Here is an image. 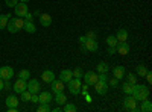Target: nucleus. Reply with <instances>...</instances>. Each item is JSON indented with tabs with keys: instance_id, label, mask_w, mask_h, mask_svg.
Returning <instances> with one entry per match:
<instances>
[{
	"instance_id": "obj_20",
	"label": "nucleus",
	"mask_w": 152,
	"mask_h": 112,
	"mask_svg": "<svg viewBox=\"0 0 152 112\" xmlns=\"http://www.w3.org/2000/svg\"><path fill=\"white\" fill-rule=\"evenodd\" d=\"M116 38H117L119 43L120 41H126V40H128V30H126V29H119L117 33H116Z\"/></svg>"
},
{
	"instance_id": "obj_46",
	"label": "nucleus",
	"mask_w": 152,
	"mask_h": 112,
	"mask_svg": "<svg viewBox=\"0 0 152 112\" xmlns=\"http://www.w3.org/2000/svg\"><path fill=\"white\" fill-rule=\"evenodd\" d=\"M20 2H24V3H28V2H29V0H20Z\"/></svg>"
},
{
	"instance_id": "obj_22",
	"label": "nucleus",
	"mask_w": 152,
	"mask_h": 112,
	"mask_svg": "<svg viewBox=\"0 0 152 112\" xmlns=\"http://www.w3.org/2000/svg\"><path fill=\"white\" fill-rule=\"evenodd\" d=\"M23 29L26 30V32H29V33H35V30H37L34 21H24V27Z\"/></svg>"
},
{
	"instance_id": "obj_32",
	"label": "nucleus",
	"mask_w": 152,
	"mask_h": 112,
	"mask_svg": "<svg viewBox=\"0 0 152 112\" xmlns=\"http://www.w3.org/2000/svg\"><path fill=\"white\" fill-rule=\"evenodd\" d=\"M20 94H21V100H23V102H29V100H31V95H32V94H31L28 90H24V91L20 92Z\"/></svg>"
},
{
	"instance_id": "obj_39",
	"label": "nucleus",
	"mask_w": 152,
	"mask_h": 112,
	"mask_svg": "<svg viewBox=\"0 0 152 112\" xmlns=\"http://www.w3.org/2000/svg\"><path fill=\"white\" fill-rule=\"evenodd\" d=\"M117 82H119V79H116V77H113V79L110 80V86H113V88H114V86H117Z\"/></svg>"
},
{
	"instance_id": "obj_14",
	"label": "nucleus",
	"mask_w": 152,
	"mask_h": 112,
	"mask_svg": "<svg viewBox=\"0 0 152 112\" xmlns=\"http://www.w3.org/2000/svg\"><path fill=\"white\" fill-rule=\"evenodd\" d=\"M18 103H20V100L17 98V95H8L6 97V105H8V108H18Z\"/></svg>"
},
{
	"instance_id": "obj_2",
	"label": "nucleus",
	"mask_w": 152,
	"mask_h": 112,
	"mask_svg": "<svg viewBox=\"0 0 152 112\" xmlns=\"http://www.w3.org/2000/svg\"><path fill=\"white\" fill-rule=\"evenodd\" d=\"M67 83H69V91H70V94H73V95L81 94V86H82V83H81V79H79V77H72Z\"/></svg>"
},
{
	"instance_id": "obj_25",
	"label": "nucleus",
	"mask_w": 152,
	"mask_h": 112,
	"mask_svg": "<svg viewBox=\"0 0 152 112\" xmlns=\"http://www.w3.org/2000/svg\"><path fill=\"white\" fill-rule=\"evenodd\" d=\"M140 111H143V112H151V111H152V103L148 100V98L142 102V108H140Z\"/></svg>"
},
{
	"instance_id": "obj_44",
	"label": "nucleus",
	"mask_w": 152,
	"mask_h": 112,
	"mask_svg": "<svg viewBox=\"0 0 152 112\" xmlns=\"http://www.w3.org/2000/svg\"><path fill=\"white\" fill-rule=\"evenodd\" d=\"M0 91H3V79L0 77Z\"/></svg>"
},
{
	"instance_id": "obj_11",
	"label": "nucleus",
	"mask_w": 152,
	"mask_h": 112,
	"mask_svg": "<svg viewBox=\"0 0 152 112\" xmlns=\"http://www.w3.org/2000/svg\"><path fill=\"white\" fill-rule=\"evenodd\" d=\"M50 85H52V92L53 94H58L61 91H64V82H62L61 79H53L52 82H50Z\"/></svg>"
},
{
	"instance_id": "obj_13",
	"label": "nucleus",
	"mask_w": 152,
	"mask_h": 112,
	"mask_svg": "<svg viewBox=\"0 0 152 112\" xmlns=\"http://www.w3.org/2000/svg\"><path fill=\"white\" fill-rule=\"evenodd\" d=\"M84 80H85V83L90 86V85H94L96 82H97V74L94 73V71H87L85 74H84Z\"/></svg>"
},
{
	"instance_id": "obj_36",
	"label": "nucleus",
	"mask_w": 152,
	"mask_h": 112,
	"mask_svg": "<svg viewBox=\"0 0 152 112\" xmlns=\"http://www.w3.org/2000/svg\"><path fill=\"white\" fill-rule=\"evenodd\" d=\"M5 3L8 8H14L17 3H18V0H5Z\"/></svg>"
},
{
	"instance_id": "obj_41",
	"label": "nucleus",
	"mask_w": 152,
	"mask_h": 112,
	"mask_svg": "<svg viewBox=\"0 0 152 112\" xmlns=\"http://www.w3.org/2000/svg\"><path fill=\"white\" fill-rule=\"evenodd\" d=\"M108 53L110 55H114V53H116V47H110L108 48Z\"/></svg>"
},
{
	"instance_id": "obj_45",
	"label": "nucleus",
	"mask_w": 152,
	"mask_h": 112,
	"mask_svg": "<svg viewBox=\"0 0 152 112\" xmlns=\"http://www.w3.org/2000/svg\"><path fill=\"white\" fill-rule=\"evenodd\" d=\"M53 111H55V112H59V111H61V108H59V105H58V106H56V108H55Z\"/></svg>"
},
{
	"instance_id": "obj_23",
	"label": "nucleus",
	"mask_w": 152,
	"mask_h": 112,
	"mask_svg": "<svg viewBox=\"0 0 152 112\" xmlns=\"http://www.w3.org/2000/svg\"><path fill=\"white\" fill-rule=\"evenodd\" d=\"M146 73H148V68H146V65H137V77H145L146 76Z\"/></svg>"
},
{
	"instance_id": "obj_4",
	"label": "nucleus",
	"mask_w": 152,
	"mask_h": 112,
	"mask_svg": "<svg viewBox=\"0 0 152 112\" xmlns=\"http://www.w3.org/2000/svg\"><path fill=\"white\" fill-rule=\"evenodd\" d=\"M123 108L126 109V111H137L138 108H137V100L132 97V95H128L123 100Z\"/></svg>"
},
{
	"instance_id": "obj_17",
	"label": "nucleus",
	"mask_w": 152,
	"mask_h": 112,
	"mask_svg": "<svg viewBox=\"0 0 152 112\" xmlns=\"http://www.w3.org/2000/svg\"><path fill=\"white\" fill-rule=\"evenodd\" d=\"M113 74L114 76L113 77H116V79H123V76H125V67H122V65H117L116 68L113 70Z\"/></svg>"
},
{
	"instance_id": "obj_26",
	"label": "nucleus",
	"mask_w": 152,
	"mask_h": 112,
	"mask_svg": "<svg viewBox=\"0 0 152 112\" xmlns=\"http://www.w3.org/2000/svg\"><path fill=\"white\" fill-rule=\"evenodd\" d=\"M9 21V15L0 14V29H6V24Z\"/></svg>"
},
{
	"instance_id": "obj_28",
	"label": "nucleus",
	"mask_w": 152,
	"mask_h": 112,
	"mask_svg": "<svg viewBox=\"0 0 152 112\" xmlns=\"http://www.w3.org/2000/svg\"><path fill=\"white\" fill-rule=\"evenodd\" d=\"M117 43H119V41H117V38H116V36H113V35L107 38V44H108L110 47H116V46H117Z\"/></svg>"
},
{
	"instance_id": "obj_31",
	"label": "nucleus",
	"mask_w": 152,
	"mask_h": 112,
	"mask_svg": "<svg viewBox=\"0 0 152 112\" xmlns=\"http://www.w3.org/2000/svg\"><path fill=\"white\" fill-rule=\"evenodd\" d=\"M37 111L38 112H49L50 111V106H49V103H40V106L37 108Z\"/></svg>"
},
{
	"instance_id": "obj_34",
	"label": "nucleus",
	"mask_w": 152,
	"mask_h": 112,
	"mask_svg": "<svg viewBox=\"0 0 152 112\" xmlns=\"http://www.w3.org/2000/svg\"><path fill=\"white\" fill-rule=\"evenodd\" d=\"M72 74H73V77H82V68H79V67H76L75 70H72Z\"/></svg>"
},
{
	"instance_id": "obj_43",
	"label": "nucleus",
	"mask_w": 152,
	"mask_h": 112,
	"mask_svg": "<svg viewBox=\"0 0 152 112\" xmlns=\"http://www.w3.org/2000/svg\"><path fill=\"white\" fill-rule=\"evenodd\" d=\"M8 111H9V112H17L18 108H8Z\"/></svg>"
},
{
	"instance_id": "obj_3",
	"label": "nucleus",
	"mask_w": 152,
	"mask_h": 112,
	"mask_svg": "<svg viewBox=\"0 0 152 112\" xmlns=\"http://www.w3.org/2000/svg\"><path fill=\"white\" fill-rule=\"evenodd\" d=\"M99 48V44L96 40H87L84 44H81V50L82 52H96Z\"/></svg>"
},
{
	"instance_id": "obj_6",
	"label": "nucleus",
	"mask_w": 152,
	"mask_h": 112,
	"mask_svg": "<svg viewBox=\"0 0 152 112\" xmlns=\"http://www.w3.org/2000/svg\"><path fill=\"white\" fill-rule=\"evenodd\" d=\"M31 94H38L41 90V86H40V82H38L37 79H29L28 80V88H26Z\"/></svg>"
},
{
	"instance_id": "obj_37",
	"label": "nucleus",
	"mask_w": 152,
	"mask_h": 112,
	"mask_svg": "<svg viewBox=\"0 0 152 112\" xmlns=\"http://www.w3.org/2000/svg\"><path fill=\"white\" fill-rule=\"evenodd\" d=\"M24 21H34V14H31V12H26V15L23 17Z\"/></svg>"
},
{
	"instance_id": "obj_7",
	"label": "nucleus",
	"mask_w": 152,
	"mask_h": 112,
	"mask_svg": "<svg viewBox=\"0 0 152 112\" xmlns=\"http://www.w3.org/2000/svg\"><path fill=\"white\" fill-rule=\"evenodd\" d=\"M0 77H2L3 80H9L14 77V70H12L11 67H0Z\"/></svg>"
},
{
	"instance_id": "obj_24",
	"label": "nucleus",
	"mask_w": 152,
	"mask_h": 112,
	"mask_svg": "<svg viewBox=\"0 0 152 112\" xmlns=\"http://www.w3.org/2000/svg\"><path fill=\"white\" fill-rule=\"evenodd\" d=\"M6 29H8L11 33H17V32H18V29H17V26H15V23H14V18H11V20L8 21Z\"/></svg>"
},
{
	"instance_id": "obj_9",
	"label": "nucleus",
	"mask_w": 152,
	"mask_h": 112,
	"mask_svg": "<svg viewBox=\"0 0 152 112\" xmlns=\"http://www.w3.org/2000/svg\"><path fill=\"white\" fill-rule=\"evenodd\" d=\"M12 88H14V91H15V94H20V92H23L24 90L28 88V80H23V79H17L15 80V83H14V86H12Z\"/></svg>"
},
{
	"instance_id": "obj_1",
	"label": "nucleus",
	"mask_w": 152,
	"mask_h": 112,
	"mask_svg": "<svg viewBox=\"0 0 152 112\" xmlns=\"http://www.w3.org/2000/svg\"><path fill=\"white\" fill-rule=\"evenodd\" d=\"M149 94H151V91H149L148 86L135 83L134 88H132V94H131V95L135 98L137 102H143V100H146V98L149 97Z\"/></svg>"
},
{
	"instance_id": "obj_15",
	"label": "nucleus",
	"mask_w": 152,
	"mask_h": 112,
	"mask_svg": "<svg viewBox=\"0 0 152 112\" xmlns=\"http://www.w3.org/2000/svg\"><path fill=\"white\" fill-rule=\"evenodd\" d=\"M41 79H43V82H46V83H50L53 79H55V73L52 71V70H46L43 74H41Z\"/></svg>"
},
{
	"instance_id": "obj_40",
	"label": "nucleus",
	"mask_w": 152,
	"mask_h": 112,
	"mask_svg": "<svg viewBox=\"0 0 152 112\" xmlns=\"http://www.w3.org/2000/svg\"><path fill=\"white\" fill-rule=\"evenodd\" d=\"M145 77H146V80H148L149 83H152V73H151V71L146 73V76H145Z\"/></svg>"
},
{
	"instance_id": "obj_10",
	"label": "nucleus",
	"mask_w": 152,
	"mask_h": 112,
	"mask_svg": "<svg viewBox=\"0 0 152 112\" xmlns=\"http://www.w3.org/2000/svg\"><path fill=\"white\" fill-rule=\"evenodd\" d=\"M116 53H119V55H128L129 53V44L126 43V41H120V43H117V46H116Z\"/></svg>"
},
{
	"instance_id": "obj_19",
	"label": "nucleus",
	"mask_w": 152,
	"mask_h": 112,
	"mask_svg": "<svg viewBox=\"0 0 152 112\" xmlns=\"http://www.w3.org/2000/svg\"><path fill=\"white\" fill-rule=\"evenodd\" d=\"M55 102H56V105H66L67 103V95L64 94V91L55 94Z\"/></svg>"
},
{
	"instance_id": "obj_5",
	"label": "nucleus",
	"mask_w": 152,
	"mask_h": 112,
	"mask_svg": "<svg viewBox=\"0 0 152 112\" xmlns=\"http://www.w3.org/2000/svg\"><path fill=\"white\" fill-rule=\"evenodd\" d=\"M14 11H15V15L17 17H24V15H26V12H29L28 5L24 3V2H20V0H18V3L14 6Z\"/></svg>"
},
{
	"instance_id": "obj_18",
	"label": "nucleus",
	"mask_w": 152,
	"mask_h": 112,
	"mask_svg": "<svg viewBox=\"0 0 152 112\" xmlns=\"http://www.w3.org/2000/svg\"><path fill=\"white\" fill-rule=\"evenodd\" d=\"M73 77V74H72V70H62L61 73H59V79L62 80V82H69L70 79Z\"/></svg>"
},
{
	"instance_id": "obj_27",
	"label": "nucleus",
	"mask_w": 152,
	"mask_h": 112,
	"mask_svg": "<svg viewBox=\"0 0 152 112\" xmlns=\"http://www.w3.org/2000/svg\"><path fill=\"white\" fill-rule=\"evenodd\" d=\"M18 77L23 79V80H29V77H31V71H29V70H20Z\"/></svg>"
},
{
	"instance_id": "obj_8",
	"label": "nucleus",
	"mask_w": 152,
	"mask_h": 112,
	"mask_svg": "<svg viewBox=\"0 0 152 112\" xmlns=\"http://www.w3.org/2000/svg\"><path fill=\"white\" fill-rule=\"evenodd\" d=\"M93 86H94V91L97 94H100V95H105L107 91H108V83L107 82H102V80H97Z\"/></svg>"
},
{
	"instance_id": "obj_29",
	"label": "nucleus",
	"mask_w": 152,
	"mask_h": 112,
	"mask_svg": "<svg viewBox=\"0 0 152 112\" xmlns=\"http://www.w3.org/2000/svg\"><path fill=\"white\" fill-rule=\"evenodd\" d=\"M126 82H129V83L135 85V83H137V74L128 73V74H126Z\"/></svg>"
},
{
	"instance_id": "obj_38",
	"label": "nucleus",
	"mask_w": 152,
	"mask_h": 112,
	"mask_svg": "<svg viewBox=\"0 0 152 112\" xmlns=\"http://www.w3.org/2000/svg\"><path fill=\"white\" fill-rule=\"evenodd\" d=\"M29 102H32L34 105H38V94H32L31 95V100Z\"/></svg>"
},
{
	"instance_id": "obj_30",
	"label": "nucleus",
	"mask_w": 152,
	"mask_h": 112,
	"mask_svg": "<svg viewBox=\"0 0 152 112\" xmlns=\"http://www.w3.org/2000/svg\"><path fill=\"white\" fill-rule=\"evenodd\" d=\"M97 73H108V65L105 62H99L97 64Z\"/></svg>"
},
{
	"instance_id": "obj_33",
	"label": "nucleus",
	"mask_w": 152,
	"mask_h": 112,
	"mask_svg": "<svg viewBox=\"0 0 152 112\" xmlns=\"http://www.w3.org/2000/svg\"><path fill=\"white\" fill-rule=\"evenodd\" d=\"M64 111L66 112H76V111H78V108H76L75 105H72V103H66L64 105Z\"/></svg>"
},
{
	"instance_id": "obj_35",
	"label": "nucleus",
	"mask_w": 152,
	"mask_h": 112,
	"mask_svg": "<svg viewBox=\"0 0 152 112\" xmlns=\"http://www.w3.org/2000/svg\"><path fill=\"white\" fill-rule=\"evenodd\" d=\"M85 38H87V40H96V38H97V35H96L94 30H88L87 35H85Z\"/></svg>"
},
{
	"instance_id": "obj_16",
	"label": "nucleus",
	"mask_w": 152,
	"mask_h": 112,
	"mask_svg": "<svg viewBox=\"0 0 152 112\" xmlns=\"http://www.w3.org/2000/svg\"><path fill=\"white\" fill-rule=\"evenodd\" d=\"M40 23H41V26L49 27L50 24H52V17L49 14H40Z\"/></svg>"
},
{
	"instance_id": "obj_12",
	"label": "nucleus",
	"mask_w": 152,
	"mask_h": 112,
	"mask_svg": "<svg viewBox=\"0 0 152 112\" xmlns=\"http://www.w3.org/2000/svg\"><path fill=\"white\" fill-rule=\"evenodd\" d=\"M52 102V92L49 91H40L38 92V105L40 103H50Z\"/></svg>"
},
{
	"instance_id": "obj_42",
	"label": "nucleus",
	"mask_w": 152,
	"mask_h": 112,
	"mask_svg": "<svg viewBox=\"0 0 152 112\" xmlns=\"http://www.w3.org/2000/svg\"><path fill=\"white\" fill-rule=\"evenodd\" d=\"M87 41V38H85V36H79V44H84Z\"/></svg>"
},
{
	"instance_id": "obj_21",
	"label": "nucleus",
	"mask_w": 152,
	"mask_h": 112,
	"mask_svg": "<svg viewBox=\"0 0 152 112\" xmlns=\"http://www.w3.org/2000/svg\"><path fill=\"white\" fill-rule=\"evenodd\" d=\"M132 88H134V85L129 83V82H123V85H122V91H123L126 95H131V94H132Z\"/></svg>"
}]
</instances>
